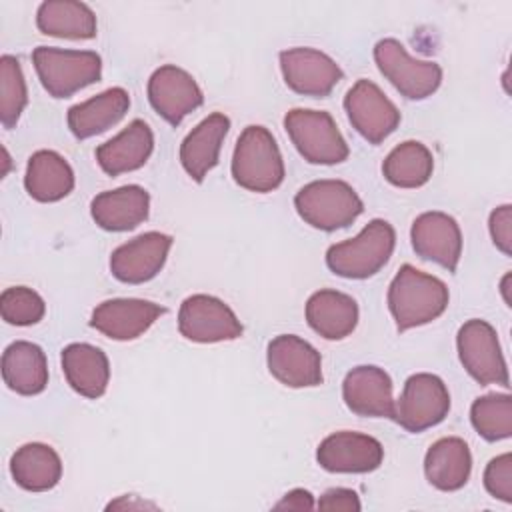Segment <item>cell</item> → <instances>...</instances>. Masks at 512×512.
<instances>
[{
  "mask_svg": "<svg viewBox=\"0 0 512 512\" xmlns=\"http://www.w3.org/2000/svg\"><path fill=\"white\" fill-rule=\"evenodd\" d=\"M448 300L450 294L442 280L410 264L400 266L388 288V308L400 332L436 320L444 314Z\"/></svg>",
  "mask_w": 512,
  "mask_h": 512,
  "instance_id": "obj_1",
  "label": "cell"
},
{
  "mask_svg": "<svg viewBox=\"0 0 512 512\" xmlns=\"http://www.w3.org/2000/svg\"><path fill=\"white\" fill-rule=\"evenodd\" d=\"M394 246L396 232L392 224L376 218L358 236L332 244L326 252V264L342 278L362 280L374 276L390 260Z\"/></svg>",
  "mask_w": 512,
  "mask_h": 512,
  "instance_id": "obj_2",
  "label": "cell"
},
{
  "mask_svg": "<svg viewBox=\"0 0 512 512\" xmlns=\"http://www.w3.org/2000/svg\"><path fill=\"white\" fill-rule=\"evenodd\" d=\"M232 176L250 192H272L284 180V162L274 136L264 126H246L236 140Z\"/></svg>",
  "mask_w": 512,
  "mask_h": 512,
  "instance_id": "obj_3",
  "label": "cell"
},
{
  "mask_svg": "<svg viewBox=\"0 0 512 512\" xmlns=\"http://www.w3.org/2000/svg\"><path fill=\"white\" fill-rule=\"evenodd\" d=\"M300 218L318 230H338L352 224L364 210L360 196L342 180H314L294 196Z\"/></svg>",
  "mask_w": 512,
  "mask_h": 512,
  "instance_id": "obj_4",
  "label": "cell"
},
{
  "mask_svg": "<svg viewBox=\"0 0 512 512\" xmlns=\"http://www.w3.org/2000/svg\"><path fill=\"white\" fill-rule=\"evenodd\" d=\"M32 62L44 90L54 98H68L98 82L102 74V60L90 50L38 46L32 52Z\"/></svg>",
  "mask_w": 512,
  "mask_h": 512,
  "instance_id": "obj_5",
  "label": "cell"
},
{
  "mask_svg": "<svg viewBox=\"0 0 512 512\" xmlns=\"http://www.w3.org/2000/svg\"><path fill=\"white\" fill-rule=\"evenodd\" d=\"M284 128L300 156L310 164H338L350 154L334 118L324 110L294 108L284 116Z\"/></svg>",
  "mask_w": 512,
  "mask_h": 512,
  "instance_id": "obj_6",
  "label": "cell"
},
{
  "mask_svg": "<svg viewBox=\"0 0 512 512\" xmlns=\"http://www.w3.org/2000/svg\"><path fill=\"white\" fill-rule=\"evenodd\" d=\"M374 60L384 78L408 100L428 98L442 82V68L436 62L412 58L394 38H384L374 46Z\"/></svg>",
  "mask_w": 512,
  "mask_h": 512,
  "instance_id": "obj_7",
  "label": "cell"
},
{
  "mask_svg": "<svg viewBox=\"0 0 512 512\" xmlns=\"http://www.w3.org/2000/svg\"><path fill=\"white\" fill-rule=\"evenodd\" d=\"M450 410V394L446 384L428 372L414 374L406 380L404 390L394 402V416L404 430L422 432L440 424Z\"/></svg>",
  "mask_w": 512,
  "mask_h": 512,
  "instance_id": "obj_8",
  "label": "cell"
},
{
  "mask_svg": "<svg viewBox=\"0 0 512 512\" xmlns=\"http://www.w3.org/2000/svg\"><path fill=\"white\" fill-rule=\"evenodd\" d=\"M456 346L462 366L478 384L510 386L498 334L486 320L472 318L464 322L458 330Z\"/></svg>",
  "mask_w": 512,
  "mask_h": 512,
  "instance_id": "obj_9",
  "label": "cell"
},
{
  "mask_svg": "<svg viewBox=\"0 0 512 512\" xmlns=\"http://www.w3.org/2000/svg\"><path fill=\"white\" fill-rule=\"evenodd\" d=\"M344 110L352 128L370 144H380L400 124V112L394 102L364 78L346 92Z\"/></svg>",
  "mask_w": 512,
  "mask_h": 512,
  "instance_id": "obj_10",
  "label": "cell"
},
{
  "mask_svg": "<svg viewBox=\"0 0 512 512\" xmlns=\"http://www.w3.org/2000/svg\"><path fill=\"white\" fill-rule=\"evenodd\" d=\"M178 330L192 342H224L242 336V324L228 304L208 294L188 296L178 310Z\"/></svg>",
  "mask_w": 512,
  "mask_h": 512,
  "instance_id": "obj_11",
  "label": "cell"
},
{
  "mask_svg": "<svg viewBox=\"0 0 512 512\" xmlns=\"http://www.w3.org/2000/svg\"><path fill=\"white\" fill-rule=\"evenodd\" d=\"M270 374L290 388L322 384V358L318 350L294 334H280L266 352Z\"/></svg>",
  "mask_w": 512,
  "mask_h": 512,
  "instance_id": "obj_12",
  "label": "cell"
},
{
  "mask_svg": "<svg viewBox=\"0 0 512 512\" xmlns=\"http://www.w3.org/2000/svg\"><path fill=\"white\" fill-rule=\"evenodd\" d=\"M280 70L290 90L324 98L342 80L340 66L320 50L290 48L280 52Z\"/></svg>",
  "mask_w": 512,
  "mask_h": 512,
  "instance_id": "obj_13",
  "label": "cell"
},
{
  "mask_svg": "<svg viewBox=\"0 0 512 512\" xmlns=\"http://www.w3.org/2000/svg\"><path fill=\"white\" fill-rule=\"evenodd\" d=\"M148 100L168 124L178 126L184 116L202 106L204 96L186 70L166 64L152 72L148 80Z\"/></svg>",
  "mask_w": 512,
  "mask_h": 512,
  "instance_id": "obj_14",
  "label": "cell"
},
{
  "mask_svg": "<svg viewBox=\"0 0 512 512\" xmlns=\"http://www.w3.org/2000/svg\"><path fill=\"white\" fill-rule=\"evenodd\" d=\"M318 464L328 472L364 474L376 470L384 460L382 444L360 432H336L326 436L316 450Z\"/></svg>",
  "mask_w": 512,
  "mask_h": 512,
  "instance_id": "obj_15",
  "label": "cell"
},
{
  "mask_svg": "<svg viewBox=\"0 0 512 512\" xmlns=\"http://www.w3.org/2000/svg\"><path fill=\"white\" fill-rule=\"evenodd\" d=\"M172 246V236L162 232L140 234L110 256V272L116 280L126 284H142L152 280L164 266Z\"/></svg>",
  "mask_w": 512,
  "mask_h": 512,
  "instance_id": "obj_16",
  "label": "cell"
},
{
  "mask_svg": "<svg viewBox=\"0 0 512 512\" xmlns=\"http://www.w3.org/2000/svg\"><path fill=\"white\" fill-rule=\"evenodd\" d=\"M414 252L454 272L462 254V232L458 222L444 212H424L410 228Z\"/></svg>",
  "mask_w": 512,
  "mask_h": 512,
  "instance_id": "obj_17",
  "label": "cell"
},
{
  "mask_svg": "<svg viewBox=\"0 0 512 512\" xmlns=\"http://www.w3.org/2000/svg\"><path fill=\"white\" fill-rule=\"evenodd\" d=\"M164 312V306L150 300L114 298L94 308L90 326L112 340H134L142 336Z\"/></svg>",
  "mask_w": 512,
  "mask_h": 512,
  "instance_id": "obj_18",
  "label": "cell"
},
{
  "mask_svg": "<svg viewBox=\"0 0 512 512\" xmlns=\"http://www.w3.org/2000/svg\"><path fill=\"white\" fill-rule=\"evenodd\" d=\"M342 398L358 416L392 418L394 398L392 380L378 366H356L342 382Z\"/></svg>",
  "mask_w": 512,
  "mask_h": 512,
  "instance_id": "obj_19",
  "label": "cell"
},
{
  "mask_svg": "<svg viewBox=\"0 0 512 512\" xmlns=\"http://www.w3.org/2000/svg\"><path fill=\"white\" fill-rule=\"evenodd\" d=\"M150 196L142 186L130 184L98 194L90 204L94 222L110 232L132 230L148 218Z\"/></svg>",
  "mask_w": 512,
  "mask_h": 512,
  "instance_id": "obj_20",
  "label": "cell"
},
{
  "mask_svg": "<svg viewBox=\"0 0 512 512\" xmlns=\"http://www.w3.org/2000/svg\"><path fill=\"white\" fill-rule=\"evenodd\" d=\"M230 120L228 116L214 112L206 116L180 144V162L188 176L196 182H202L208 172L218 164L222 142L228 134Z\"/></svg>",
  "mask_w": 512,
  "mask_h": 512,
  "instance_id": "obj_21",
  "label": "cell"
},
{
  "mask_svg": "<svg viewBox=\"0 0 512 512\" xmlns=\"http://www.w3.org/2000/svg\"><path fill=\"white\" fill-rule=\"evenodd\" d=\"M154 148V136L144 120H132L120 134L96 148V160L108 176L138 170Z\"/></svg>",
  "mask_w": 512,
  "mask_h": 512,
  "instance_id": "obj_22",
  "label": "cell"
},
{
  "mask_svg": "<svg viewBox=\"0 0 512 512\" xmlns=\"http://www.w3.org/2000/svg\"><path fill=\"white\" fill-rule=\"evenodd\" d=\"M306 320L322 338L342 340L358 324V304L344 292L318 290L306 302Z\"/></svg>",
  "mask_w": 512,
  "mask_h": 512,
  "instance_id": "obj_23",
  "label": "cell"
},
{
  "mask_svg": "<svg viewBox=\"0 0 512 512\" xmlns=\"http://www.w3.org/2000/svg\"><path fill=\"white\" fill-rule=\"evenodd\" d=\"M470 470V448L458 436L436 440L424 456V474L428 482L442 492L460 490L468 482Z\"/></svg>",
  "mask_w": 512,
  "mask_h": 512,
  "instance_id": "obj_24",
  "label": "cell"
},
{
  "mask_svg": "<svg viewBox=\"0 0 512 512\" xmlns=\"http://www.w3.org/2000/svg\"><path fill=\"white\" fill-rule=\"evenodd\" d=\"M130 108V96L124 88H108L86 102L68 110V128L78 140L92 138L118 124Z\"/></svg>",
  "mask_w": 512,
  "mask_h": 512,
  "instance_id": "obj_25",
  "label": "cell"
},
{
  "mask_svg": "<svg viewBox=\"0 0 512 512\" xmlns=\"http://www.w3.org/2000/svg\"><path fill=\"white\" fill-rule=\"evenodd\" d=\"M62 370L80 396L100 398L106 392L110 380V364L106 354L92 344L76 342L62 350Z\"/></svg>",
  "mask_w": 512,
  "mask_h": 512,
  "instance_id": "obj_26",
  "label": "cell"
},
{
  "mask_svg": "<svg viewBox=\"0 0 512 512\" xmlns=\"http://www.w3.org/2000/svg\"><path fill=\"white\" fill-rule=\"evenodd\" d=\"M2 376L8 388L22 396L40 394L48 384L46 354L32 342H12L2 354Z\"/></svg>",
  "mask_w": 512,
  "mask_h": 512,
  "instance_id": "obj_27",
  "label": "cell"
},
{
  "mask_svg": "<svg viewBox=\"0 0 512 512\" xmlns=\"http://www.w3.org/2000/svg\"><path fill=\"white\" fill-rule=\"evenodd\" d=\"M24 186L38 202H58L72 192L74 172L58 152L38 150L28 158Z\"/></svg>",
  "mask_w": 512,
  "mask_h": 512,
  "instance_id": "obj_28",
  "label": "cell"
},
{
  "mask_svg": "<svg viewBox=\"0 0 512 512\" xmlns=\"http://www.w3.org/2000/svg\"><path fill=\"white\" fill-rule=\"evenodd\" d=\"M10 474L20 488L28 492H46L58 484L62 476V460L52 446L30 442L12 454Z\"/></svg>",
  "mask_w": 512,
  "mask_h": 512,
  "instance_id": "obj_29",
  "label": "cell"
},
{
  "mask_svg": "<svg viewBox=\"0 0 512 512\" xmlns=\"http://www.w3.org/2000/svg\"><path fill=\"white\" fill-rule=\"evenodd\" d=\"M36 26L42 34L56 38L88 40L96 36L94 12L74 0H48L36 12Z\"/></svg>",
  "mask_w": 512,
  "mask_h": 512,
  "instance_id": "obj_30",
  "label": "cell"
},
{
  "mask_svg": "<svg viewBox=\"0 0 512 512\" xmlns=\"http://www.w3.org/2000/svg\"><path fill=\"white\" fill-rule=\"evenodd\" d=\"M434 170L432 152L416 140H406L390 150L382 164L384 178L398 188L424 186Z\"/></svg>",
  "mask_w": 512,
  "mask_h": 512,
  "instance_id": "obj_31",
  "label": "cell"
},
{
  "mask_svg": "<svg viewBox=\"0 0 512 512\" xmlns=\"http://www.w3.org/2000/svg\"><path fill=\"white\" fill-rule=\"evenodd\" d=\"M474 430L488 442L512 436V398L510 394H486L470 408Z\"/></svg>",
  "mask_w": 512,
  "mask_h": 512,
  "instance_id": "obj_32",
  "label": "cell"
},
{
  "mask_svg": "<svg viewBox=\"0 0 512 512\" xmlns=\"http://www.w3.org/2000/svg\"><path fill=\"white\" fill-rule=\"evenodd\" d=\"M28 102L26 80L18 58H0V120L4 128H14Z\"/></svg>",
  "mask_w": 512,
  "mask_h": 512,
  "instance_id": "obj_33",
  "label": "cell"
},
{
  "mask_svg": "<svg viewBox=\"0 0 512 512\" xmlns=\"http://www.w3.org/2000/svg\"><path fill=\"white\" fill-rule=\"evenodd\" d=\"M0 312L8 324L30 326L42 320L46 306L40 294L26 286L6 288L0 296Z\"/></svg>",
  "mask_w": 512,
  "mask_h": 512,
  "instance_id": "obj_34",
  "label": "cell"
},
{
  "mask_svg": "<svg viewBox=\"0 0 512 512\" xmlns=\"http://www.w3.org/2000/svg\"><path fill=\"white\" fill-rule=\"evenodd\" d=\"M484 488L490 496L510 504L512 502V456L504 452L492 458L484 470Z\"/></svg>",
  "mask_w": 512,
  "mask_h": 512,
  "instance_id": "obj_35",
  "label": "cell"
},
{
  "mask_svg": "<svg viewBox=\"0 0 512 512\" xmlns=\"http://www.w3.org/2000/svg\"><path fill=\"white\" fill-rule=\"evenodd\" d=\"M490 236L496 244V248L500 252H504L506 256H510L512 252V206L504 204L498 206L492 214H490Z\"/></svg>",
  "mask_w": 512,
  "mask_h": 512,
  "instance_id": "obj_36",
  "label": "cell"
},
{
  "mask_svg": "<svg viewBox=\"0 0 512 512\" xmlns=\"http://www.w3.org/2000/svg\"><path fill=\"white\" fill-rule=\"evenodd\" d=\"M316 506L320 510H346V512H358L362 508L358 494L350 488H330V490H326L320 496Z\"/></svg>",
  "mask_w": 512,
  "mask_h": 512,
  "instance_id": "obj_37",
  "label": "cell"
},
{
  "mask_svg": "<svg viewBox=\"0 0 512 512\" xmlns=\"http://www.w3.org/2000/svg\"><path fill=\"white\" fill-rule=\"evenodd\" d=\"M314 506V498L308 490L294 488L274 504V510H312Z\"/></svg>",
  "mask_w": 512,
  "mask_h": 512,
  "instance_id": "obj_38",
  "label": "cell"
},
{
  "mask_svg": "<svg viewBox=\"0 0 512 512\" xmlns=\"http://www.w3.org/2000/svg\"><path fill=\"white\" fill-rule=\"evenodd\" d=\"M112 508H154V504H148V502H142V500L140 502H132L130 498L122 496L120 500L108 504V510H112Z\"/></svg>",
  "mask_w": 512,
  "mask_h": 512,
  "instance_id": "obj_39",
  "label": "cell"
},
{
  "mask_svg": "<svg viewBox=\"0 0 512 512\" xmlns=\"http://www.w3.org/2000/svg\"><path fill=\"white\" fill-rule=\"evenodd\" d=\"M508 282H510V274H506V276L502 278V284H500V288H502V296H504V302L510 306V296H508Z\"/></svg>",
  "mask_w": 512,
  "mask_h": 512,
  "instance_id": "obj_40",
  "label": "cell"
}]
</instances>
